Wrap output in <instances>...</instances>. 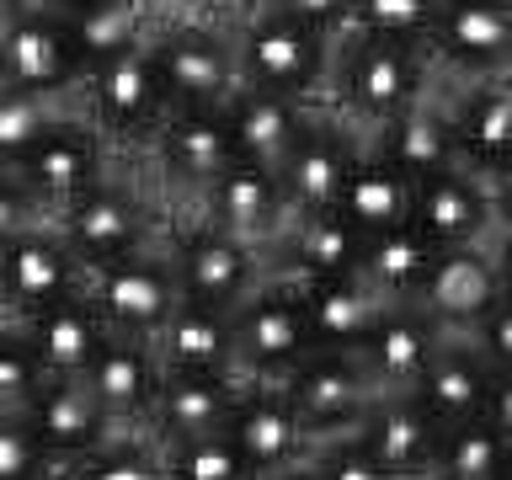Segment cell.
<instances>
[{
  "label": "cell",
  "instance_id": "9a60e30c",
  "mask_svg": "<svg viewBox=\"0 0 512 480\" xmlns=\"http://www.w3.org/2000/svg\"><path fill=\"white\" fill-rule=\"evenodd\" d=\"M144 224H150L144 203L118 182H96L86 198H75L64 214H54V230L64 235V246L75 251V262L86 272L144 251V240H150Z\"/></svg>",
  "mask_w": 512,
  "mask_h": 480
},
{
  "label": "cell",
  "instance_id": "e0dca14e",
  "mask_svg": "<svg viewBox=\"0 0 512 480\" xmlns=\"http://www.w3.org/2000/svg\"><path fill=\"white\" fill-rule=\"evenodd\" d=\"M240 384L246 379L235 368H166L160 374V395H155V416H150V438L176 443V438L224 432L235 416Z\"/></svg>",
  "mask_w": 512,
  "mask_h": 480
},
{
  "label": "cell",
  "instance_id": "52a82bcc",
  "mask_svg": "<svg viewBox=\"0 0 512 480\" xmlns=\"http://www.w3.org/2000/svg\"><path fill=\"white\" fill-rule=\"evenodd\" d=\"M427 54L459 86L512 70V0H443L427 32Z\"/></svg>",
  "mask_w": 512,
  "mask_h": 480
},
{
  "label": "cell",
  "instance_id": "6da1fadb",
  "mask_svg": "<svg viewBox=\"0 0 512 480\" xmlns=\"http://www.w3.org/2000/svg\"><path fill=\"white\" fill-rule=\"evenodd\" d=\"M438 91V64L422 43H395V38H363L342 32L331 59V112L352 134H374L400 112L432 102Z\"/></svg>",
  "mask_w": 512,
  "mask_h": 480
},
{
  "label": "cell",
  "instance_id": "7a4b0ae2",
  "mask_svg": "<svg viewBox=\"0 0 512 480\" xmlns=\"http://www.w3.org/2000/svg\"><path fill=\"white\" fill-rule=\"evenodd\" d=\"M235 38V70L240 86L294 96V102L320 107L331 86V59H336V32L310 27L299 16H283L272 6H251L240 16Z\"/></svg>",
  "mask_w": 512,
  "mask_h": 480
},
{
  "label": "cell",
  "instance_id": "9f6ffc18",
  "mask_svg": "<svg viewBox=\"0 0 512 480\" xmlns=\"http://www.w3.org/2000/svg\"><path fill=\"white\" fill-rule=\"evenodd\" d=\"M251 6H256V0H251Z\"/></svg>",
  "mask_w": 512,
  "mask_h": 480
},
{
  "label": "cell",
  "instance_id": "7c38bea8",
  "mask_svg": "<svg viewBox=\"0 0 512 480\" xmlns=\"http://www.w3.org/2000/svg\"><path fill=\"white\" fill-rule=\"evenodd\" d=\"M358 150H363L358 134H352L331 107H315L310 123H304V134H299V144L278 166V182H283V198H288V219L331 214L336 198H342V182H347Z\"/></svg>",
  "mask_w": 512,
  "mask_h": 480
},
{
  "label": "cell",
  "instance_id": "ba28073f",
  "mask_svg": "<svg viewBox=\"0 0 512 480\" xmlns=\"http://www.w3.org/2000/svg\"><path fill=\"white\" fill-rule=\"evenodd\" d=\"M150 48H155V70H160L171 112L176 107H224L240 91L230 32L182 22V27H160Z\"/></svg>",
  "mask_w": 512,
  "mask_h": 480
},
{
  "label": "cell",
  "instance_id": "d590c367",
  "mask_svg": "<svg viewBox=\"0 0 512 480\" xmlns=\"http://www.w3.org/2000/svg\"><path fill=\"white\" fill-rule=\"evenodd\" d=\"M507 459H512V443L496 432L491 416H475V422L443 427L427 480H502Z\"/></svg>",
  "mask_w": 512,
  "mask_h": 480
},
{
  "label": "cell",
  "instance_id": "f5cc1de1",
  "mask_svg": "<svg viewBox=\"0 0 512 480\" xmlns=\"http://www.w3.org/2000/svg\"><path fill=\"white\" fill-rule=\"evenodd\" d=\"M32 6V0H0V32H6L11 22H16V16H22Z\"/></svg>",
  "mask_w": 512,
  "mask_h": 480
},
{
  "label": "cell",
  "instance_id": "c3c4849f",
  "mask_svg": "<svg viewBox=\"0 0 512 480\" xmlns=\"http://www.w3.org/2000/svg\"><path fill=\"white\" fill-rule=\"evenodd\" d=\"M491 192V214H496V230H512V166H502L496 176H480Z\"/></svg>",
  "mask_w": 512,
  "mask_h": 480
},
{
  "label": "cell",
  "instance_id": "60d3db41",
  "mask_svg": "<svg viewBox=\"0 0 512 480\" xmlns=\"http://www.w3.org/2000/svg\"><path fill=\"white\" fill-rule=\"evenodd\" d=\"M54 118H59L54 102L0 86V171H11L16 160H22L32 144H38L48 128H54Z\"/></svg>",
  "mask_w": 512,
  "mask_h": 480
},
{
  "label": "cell",
  "instance_id": "2e32d148",
  "mask_svg": "<svg viewBox=\"0 0 512 480\" xmlns=\"http://www.w3.org/2000/svg\"><path fill=\"white\" fill-rule=\"evenodd\" d=\"M160 358L150 342L134 336H107V347L96 352V363L86 368V384L96 395V406L107 411V422L118 438H150V416H155V395H160Z\"/></svg>",
  "mask_w": 512,
  "mask_h": 480
},
{
  "label": "cell",
  "instance_id": "f6af8a7d",
  "mask_svg": "<svg viewBox=\"0 0 512 480\" xmlns=\"http://www.w3.org/2000/svg\"><path fill=\"white\" fill-rule=\"evenodd\" d=\"M470 342H475V352L491 368H512V294H502L486 315H480V326L470 331Z\"/></svg>",
  "mask_w": 512,
  "mask_h": 480
},
{
  "label": "cell",
  "instance_id": "4fadbf2b",
  "mask_svg": "<svg viewBox=\"0 0 512 480\" xmlns=\"http://www.w3.org/2000/svg\"><path fill=\"white\" fill-rule=\"evenodd\" d=\"M230 443L240 448V459L256 470V480L294 470L299 459H310V432H304L294 400H288L283 379H246L230 416Z\"/></svg>",
  "mask_w": 512,
  "mask_h": 480
},
{
  "label": "cell",
  "instance_id": "d6a6232c",
  "mask_svg": "<svg viewBox=\"0 0 512 480\" xmlns=\"http://www.w3.org/2000/svg\"><path fill=\"white\" fill-rule=\"evenodd\" d=\"M331 214L347 219L358 235H379V230H390V224H406V214H411V182H406L400 171H390V166H384V160L363 144Z\"/></svg>",
  "mask_w": 512,
  "mask_h": 480
},
{
  "label": "cell",
  "instance_id": "ee69618b",
  "mask_svg": "<svg viewBox=\"0 0 512 480\" xmlns=\"http://www.w3.org/2000/svg\"><path fill=\"white\" fill-rule=\"evenodd\" d=\"M38 224H48V208L32 198L11 171H0V246L16 235H27V230H38Z\"/></svg>",
  "mask_w": 512,
  "mask_h": 480
},
{
  "label": "cell",
  "instance_id": "9c48e42d",
  "mask_svg": "<svg viewBox=\"0 0 512 480\" xmlns=\"http://www.w3.org/2000/svg\"><path fill=\"white\" fill-rule=\"evenodd\" d=\"M0 86L43 96V102L86 86V70H80L70 22H64L59 11L27 6L6 32H0Z\"/></svg>",
  "mask_w": 512,
  "mask_h": 480
},
{
  "label": "cell",
  "instance_id": "ffe728a7",
  "mask_svg": "<svg viewBox=\"0 0 512 480\" xmlns=\"http://www.w3.org/2000/svg\"><path fill=\"white\" fill-rule=\"evenodd\" d=\"M448 128H454L459 160L475 176H496L512 166V75L470 80L443 102Z\"/></svg>",
  "mask_w": 512,
  "mask_h": 480
},
{
  "label": "cell",
  "instance_id": "30bf717a",
  "mask_svg": "<svg viewBox=\"0 0 512 480\" xmlns=\"http://www.w3.org/2000/svg\"><path fill=\"white\" fill-rule=\"evenodd\" d=\"M283 384H288V400H294L304 432H310V443L358 432L363 411L379 395L358 352H326V347H315Z\"/></svg>",
  "mask_w": 512,
  "mask_h": 480
},
{
  "label": "cell",
  "instance_id": "cb8c5ba5",
  "mask_svg": "<svg viewBox=\"0 0 512 480\" xmlns=\"http://www.w3.org/2000/svg\"><path fill=\"white\" fill-rule=\"evenodd\" d=\"M22 416L38 432V443L54 454V464H75V459H86L118 438L86 379H48Z\"/></svg>",
  "mask_w": 512,
  "mask_h": 480
},
{
  "label": "cell",
  "instance_id": "816d5d0a",
  "mask_svg": "<svg viewBox=\"0 0 512 480\" xmlns=\"http://www.w3.org/2000/svg\"><path fill=\"white\" fill-rule=\"evenodd\" d=\"M267 480H320V470H315V459H299L294 470H283V475H267Z\"/></svg>",
  "mask_w": 512,
  "mask_h": 480
},
{
  "label": "cell",
  "instance_id": "603a6c76",
  "mask_svg": "<svg viewBox=\"0 0 512 480\" xmlns=\"http://www.w3.org/2000/svg\"><path fill=\"white\" fill-rule=\"evenodd\" d=\"M422 235H432L438 246H480L496 235V214H491V192L475 171H443L411 187V214H406Z\"/></svg>",
  "mask_w": 512,
  "mask_h": 480
},
{
  "label": "cell",
  "instance_id": "7402d4cb",
  "mask_svg": "<svg viewBox=\"0 0 512 480\" xmlns=\"http://www.w3.org/2000/svg\"><path fill=\"white\" fill-rule=\"evenodd\" d=\"M438 342H443V331L432 326L427 310H416V304H384L374 331L363 336L358 358L379 395H400V390H416V379L427 374Z\"/></svg>",
  "mask_w": 512,
  "mask_h": 480
},
{
  "label": "cell",
  "instance_id": "f546056e",
  "mask_svg": "<svg viewBox=\"0 0 512 480\" xmlns=\"http://www.w3.org/2000/svg\"><path fill=\"white\" fill-rule=\"evenodd\" d=\"M304 294V315H310V336L326 352H358L363 336L374 331L384 299L363 283V272L352 278H294Z\"/></svg>",
  "mask_w": 512,
  "mask_h": 480
},
{
  "label": "cell",
  "instance_id": "83f0119b",
  "mask_svg": "<svg viewBox=\"0 0 512 480\" xmlns=\"http://www.w3.org/2000/svg\"><path fill=\"white\" fill-rule=\"evenodd\" d=\"M310 112L315 107L310 102H294V96H272V91L240 86L230 102H224V123H230V139H235V155L240 160L278 171L283 160H288V150L299 144Z\"/></svg>",
  "mask_w": 512,
  "mask_h": 480
},
{
  "label": "cell",
  "instance_id": "b9f144b4",
  "mask_svg": "<svg viewBox=\"0 0 512 480\" xmlns=\"http://www.w3.org/2000/svg\"><path fill=\"white\" fill-rule=\"evenodd\" d=\"M59 464L27 427V416H0V480H48Z\"/></svg>",
  "mask_w": 512,
  "mask_h": 480
},
{
  "label": "cell",
  "instance_id": "e575fe53",
  "mask_svg": "<svg viewBox=\"0 0 512 480\" xmlns=\"http://www.w3.org/2000/svg\"><path fill=\"white\" fill-rule=\"evenodd\" d=\"M70 22V38H75V54H80V70H96V64L128 54L134 43L150 38V11L144 0H96V6L64 16Z\"/></svg>",
  "mask_w": 512,
  "mask_h": 480
},
{
  "label": "cell",
  "instance_id": "5bb4252c",
  "mask_svg": "<svg viewBox=\"0 0 512 480\" xmlns=\"http://www.w3.org/2000/svg\"><path fill=\"white\" fill-rule=\"evenodd\" d=\"M75 294H86V267L64 246L54 219L0 246V304L16 310V320L38 315L59 299H75Z\"/></svg>",
  "mask_w": 512,
  "mask_h": 480
},
{
  "label": "cell",
  "instance_id": "7bdbcfd3",
  "mask_svg": "<svg viewBox=\"0 0 512 480\" xmlns=\"http://www.w3.org/2000/svg\"><path fill=\"white\" fill-rule=\"evenodd\" d=\"M310 459H315V470L320 480H390L374 464V454L358 443V432H342V438H326V443H315L310 448Z\"/></svg>",
  "mask_w": 512,
  "mask_h": 480
},
{
  "label": "cell",
  "instance_id": "44dd1931",
  "mask_svg": "<svg viewBox=\"0 0 512 480\" xmlns=\"http://www.w3.org/2000/svg\"><path fill=\"white\" fill-rule=\"evenodd\" d=\"M203 203H208V224H219V230L251 240V246H262V251L267 246L278 251V240L288 230V198H283L278 171L251 166V160H235V166L203 192Z\"/></svg>",
  "mask_w": 512,
  "mask_h": 480
},
{
  "label": "cell",
  "instance_id": "4316f807",
  "mask_svg": "<svg viewBox=\"0 0 512 480\" xmlns=\"http://www.w3.org/2000/svg\"><path fill=\"white\" fill-rule=\"evenodd\" d=\"M411 395L422 400L438 427L475 422V416H486V400H491V363L475 352L470 336H448L443 331V342H438L427 374L416 379Z\"/></svg>",
  "mask_w": 512,
  "mask_h": 480
},
{
  "label": "cell",
  "instance_id": "5b68a950",
  "mask_svg": "<svg viewBox=\"0 0 512 480\" xmlns=\"http://www.w3.org/2000/svg\"><path fill=\"white\" fill-rule=\"evenodd\" d=\"M150 38L134 43L118 59L96 64L86 75V123L102 139H139V134H155L166 123L171 102H166V86H160Z\"/></svg>",
  "mask_w": 512,
  "mask_h": 480
},
{
  "label": "cell",
  "instance_id": "836d02e7",
  "mask_svg": "<svg viewBox=\"0 0 512 480\" xmlns=\"http://www.w3.org/2000/svg\"><path fill=\"white\" fill-rule=\"evenodd\" d=\"M160 368H235V326L230 310H208V304H176V315L155 336Z\"/></svg>",
  "mask_w": 512,
  "mask_h": 480
},
{
  "label": "cell",
  "instance_id": "277c9868",
  "mask_svg": "<svg viewBox=\"0 0 512 480\" xmlns=\"http://www.w3.org/2000/svg\"><path fill=\"white\" fill-rule=\"evenodd\" d=\"M86 294L102 310L112 336H134V342H155L160 326L176 315L182 288H176L171 256H155L150 246L123 256V262L91 267L86 272Z\"/></svg>",
  "mask_w": 512,
  "mask_h": 480
},
{
  "label": "cell",
  "instance_id": "8fae6325",
  "mask_svg": "<svg viewBox=\"0 0 512 480\" xmlns=\"http://www.w3.org/2000/svg\"><path fill=\"white\" fill-rule=\"evenodd\" d=\"M262 262H267L262 246H251V240L219 230V224H208V219L198 230H187V240L171 251L182 299L208 304V310H235V304L262 283Z\"/></svg>",
  "mask_w": 512,
  "mask_h": 480
},
{
  "label": "cell",
  "instance_id": "8d00e7d4",
  "mask_svg": "<svg viewBox=\"0 0 512 480\" xmlns=\"http://www.w3.org/2000/svg\"><path fill=\"white\" fill-rule=\"evenodd\" d=\"M155 448H160V464H166V480H256V470L230 443V432L176 438V443H155Z\"/></svg>",
  "mask_w": 512,
  "mask_h": 480
},
{
  "label": "cell",
  "instance_id": "4dcf8cb0",
  "mask_svg": "<svg viewBox=\"0 0 512 480\" xmlns=\"http://www.w3.org/2000/svg\"><path fill=\"white\" fill-rule=\"evenodd\" d=\"M438 251H443L438 240L422 235L406 219V224H390V230L368 235L358 272L384 304H416V294H422L427 278H432V267H438Z\"/></svg>",
  "mask_w": 512,
  "mask_h": 480
},
{
  "label": "cell",
  "instance_id": "db71d44e",
  "mask_svg": "<svg viewBox=\"0 0 512 480\" xmlns=\"http://www.w3.org/2000/svg\"><path fill=\"white\" fill-rule=\"evenodd\" d=\"M502 480H512V459H507V470H502Z\"/></svg>",
  "mask_w": 512,
  "mask_h": 480
},
{
  "label": "cell",
  "instance_id": "f907efd6",
  "mask_svg": "<svg viewBox=\"0 0 512 480\" xmlns=\"http://www.w3.org/2000/svg\"><path fill=\"white\" fill-rule=\"evenodd\" d=\"M32 6H43V11H59V16H75V11L96 6V0H32Z\"/></svg>",
  "mask_w": 512,
  "mask_h": 480
},
{
  "label": "cell",
  "instance_id": "ab89813d",
  "mask_svg": "<svg viewBox=\"0 0 512 480\" xmlns=\"http://www.w3.org/2000/svg\"><path fill=\"white\" fill-rule=\"evenodd\" d=\"M43 384H48V368L38 347H32V336L22 331V320L0 326V416H22Z\"/></svg>",
  "mask_w": 512,
  "mask_h": 480
},
{
  "label": "cell",
  "instance_id": "1f68e13d",
  "mask_svg": "<svg viewBox=\"0 0 512 480\" xmlns=\"http://www.w3.org/2000/svg\"><path fill=\"white\" fill-rule=\"evenodd\" d=\"M368 235H358L347 219L336 214H304L288 219L278 240V262L288 278H352L363 267Z\"/></svg>",
  "mask_w": 512,
  "mask_h": 480
},
{
  "label": "cell",
  "instance_id": "7dc6e473",
  "mask_svg": "<svg viewBox=\"0 0 512 480\" xmlns=\"http://www.w3.org/2000/svg\"><path fill=\"white\" fill-rule=\"evenodd\" d=\"M486 416L496 422V432L512 443V368H491V400H486Z\"/></svg>",
  "mask_w": 512,
  "mask_h": 480
},
{
  "label": "cell",
  "instance_id": "74e56055",
  "mask_svg": "<svg viewBox=\"0 0 512 480\" xmlns=\"http://www.w3.org/2000/svg\"><path fill=\"white\" fill-rule=\"evenodd\" d=\"M443 0H352L347 32H363V38H395V43H422L438 22Z\"/></svg>",
  "mask_w": 512,
  "mask_h": 480
},
{
  "label": "cell",
  "instance_id": "3957f363",
  "mask_svg": "<svg viewBox=\"0 0 512 480\" xmlns=\"http://www.w3.org/2000/svg\"><path fill=\"white\" fill-rule=\"evenodd\" d=\"M235 326V374L240 379H288L315 352L304 294L288 272H272L230 310Z\"/></svg>",
  "mask_w": 512,
  "mask_h": 480
},
{
  "label": "cell",
  "instance_id": "6f0895ef",
  "mask_svg": "<svg viewBox=\"0 0 512 480\" xmlns=\"http://www.w3.org/2000/svg\"><path fill=\"white\" fill-rule=\"evenodd\" d=\"M507 75H512V70H507Z\"/></svg>",
  "mask_w": 512,
  "mask_h": 480
},
{
  "label": "cell",
  "instance_id": "484cf974",
  "mask_svg": "<svg viewBox=\"0 0 512 480\" xmlns=\"http://www.w3.org/2000/svg\"><path fill=\"white\" fill-rule=\"evenodd\" d=\"M368 150H374L390 171H400L406 182H427V176H443L464 166L459 160V144H454V128H448V112L443 102L432 96V102L400 112V118H390L384 128H374V134L363 139Z\"/></svg>",
  "mask_w": 512,
  "mask_h": 480
},
{
  "label": "cell",
  "instance_id": "f1b7e54d",
  "mask_svg": "<svg viewBox=\"0 0 512 480\" xmlns=\"http://www.w3.org/2000/svg\"><path fill=\"white\" fill-rule=\"evenodd\" d=\"M22 331L32 336V347H38L48 379H86V368L96 363V352H102L107 336H112L102 310L91 304V294L59 299V304H48V310L27 315Z\"/></svg>",
  "mask_w": 512,
  "mask_h": 480
},
{
  "label": "cell",
  "instance_id": "11a10c76",
  "mask_svg": "<svg viewBox=\"0 0 512 480\" xmlns=\"http://www.w3.org/2000/svg\"><path fill=\"white\" fill-rule=\"evenodd\" d=\"M48 480H59V475H48Z\"/></svg>",
  "mask_w": 512,
  "mask_h": 480
},
{
  "label": "cell",
  "instance_id": "681fc988",
  "mask_svg": "<svg viewBox=\"0 0 512 480\" xmlns=\"http://www.w3.org/2000/svg\"><path fill=\"white\" fill-rule=\"evenodd\" d=\"M491 262H496V278H502V294H512V230H496L491 240Z\"/></svg>",
  "mask_w": 512,
  "mask_h": 480
},
{
  "label": "cell",
  "instance_id": "bcb514c9",
  "mask_svg": "<svg viewBox=\"0 0 512 480\" xmlns=\"http://www.w3.org/2000/svg\"><path fill=\"white\" fill-rule=\"evenodd\" d=\"M256 6H272V11H283V16H299V22L326 27V32H336V38L347 32V16H352V0H256Z\"/></svg>",
  "mask_w": 512,
  "mask_h": 480
},
{
  "label": "cell",
  "instance_id": "d6986e66",
  "mask_svg": "<svg viewBox=\"0 0 512 480\" xmlns=\"http://www.w3.org/2000/svg\"><path fill=\"white\" fill-rule=\"evenodd\" d=\"M443 427L427 416V406L411 390L400 395H374V406L358 422V443L374 454V464L390 480H427L432 454H438Z\"/></svg>",
  "mask_w": 512,
  "mask_h": 480
},
{
  "label": "cell",
  "instance_id": "ac0fdd59",
  "mask_svg": "<svg viewBox=\"0 0 512 480\" xmlns=\"http://www.w3.org/2000/svg\"><path fill=\"white\" fill-rule=\"evenodd\" d=\"M502 299V278H496L491 246H443L438 267H432L427 288L416 294V310L432 315V326L448 336H470L480 326V315Z\"/></svg>",
  "mask_w": 512,
  "mask_h": 480
},
{
  "label": "cell",
  "instance_id": "f35d334b",
  "mask_svg": "<svg viewBox=\"0 0 512 480\" xmlns=\"http://www.w3.org/2000/svg\"><path fill=\"white\" fill-rule=\"evenodd\" d=\"M59 480H166L155 438H112L107 448L59 464Z\"/></svg>",
  "mask_w": 512,
  "mask_h": 480
},
{
  "label": "cell",
  "instance_id": "d4e9b609",
  "mask_svg": "<svg viewBox=\"0 0 512 480\" xmlns=\"http://www.w3.org/2000/svg\"><path fill=\"white\" fill-rule=\"evenodd\" d=\"M155 155L176 182L208 192L224 171L235 166V139L224 123V107H176L166 112V123L155 128Z\"/></svg>",
  "mask_w": 512,
  "mask_h": 480
},
{
  "label": "cell",
  "instance_id": "8992f818",
  "mask_svg": "<svg viewBox=\"0 0 512 480\" xmlns=\"http://www.w3.org/2000/svg\"><path fill=\"white\" fill-rule=\"evenodd\" d=\"M11 176L48 208V219H54L75 198H86L96 182H107V139L96 134L86 118H64L59 112L54 128L11 166Z\"/></svg>",
  "mask_w": 512,
  "mask_h": 480
}]
</instances>
